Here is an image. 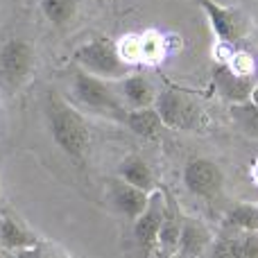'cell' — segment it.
<instances>
[{"mask_svg": "<svg viewBox=\"0 0 258 258\" xmlns=\"http://www.w3.org/2000/svg\"><path fill=\"white\" fill-rule=\"evenodd\" d=\"M45 118H48V129L57 147L73 161L82 163L91 147V132L82 113L59 95L50 93L48 104H45Z\"/></svg>", "mask_w": 258, "mask_h": 258, "instance_id": "1", "label": "cell"}, {"mask_svg": "<svg viewBox=\"0 0 258 258\" xmlns=\"http://www.w3.org/2000/svg\"><path fill=\"white\" fill-rule=\"evenodd\" d=\"M75 61L77 66L84 73L100 80H118L129 75V63L122 61L120 52H118V45L113 43L107 36H100V39H91L86 41L82 48H77L75 52Z\"/></svg>", "mask_w": 258, "mask_h": 258, "instance_id": "2", "label": "cell"}, {"mask_svg": "<svg viewBox=\"0 0 258 258\" xmlns=\"http://www.w3.org/2000/svg\"><path fill=\"white\" fill-rule=\"evenodd\" d=\"M73 95L91 111L100 113L104 118H111V120L125 122L127 107L122 104L118 91H113V86L107 80L93 77L84 71L75 73V77H73Z\"/></svg>", "mask_w": 258, "mask_h": 258, "instance_id": "3", "label": "cell"}, {"mask_svg": "<svg viewBox=\"0 0 258 258\" xmlns=\"http://www.w3.org/2000/svg\"><path fill=\"white\" fill-rule=\"evenodd\" d=\"M34 48L25 39H12L0 48V86L9 93L23 89L34 73Z\"/></svg>", "mask_w": 258, "mask_h": 258, "instance_id": "4", "label": "cell"}, {"mask_svg": "<svg viewBox=\"0 0 258 258\" xmlns=\"http://www.w3.org/2000/svg\"><path fill=\"white\" fill-rule=\"evenodd\" d=\"M152 107L156 109L163 127H170V129L188 132V129H197L202 120V111L197 107V102L190 95L181 93V91H172V89L161 91L154 98Z\"/></svg>", "mask_w": 258, "mask_h": 258, "instance_id": "5", "label": "cell"}, {"mask_svg": "<svg viewBox=\"0 0 258 258\" xmlns=\"http://www.w3.org/2000/svg\"><path fill=\"white\" fill-rule=\"evenodd\" d=\"M165 209V192L154 190L150 195L147 209L141 213V218L134 220L132 236H134V247H136L138 258H152L156 251V242H159V229H161V218H163Z\"/></svg>", "mask_w": 258, "mask_h": 258, "instance_id": "6", "label": "cell"}, {"mask_svg": "<svg viewBox=\"0 0 258 258\" xmlns=\"http://www.w3.org/2000/svg\"><path fill=\"white\" fill-rule=\"evenodd\" d=\"M200 5L206 12V16H209L215 36H218L222 43L236 45L238 41L247 34L249 21H247V16L242 12L231 9V7H222V5L213 3V0H200Z\"/></svg>", "mask_w": 258, "mask_h": 258, "instance_id": "7", "label": "cell"}, {"mask_svg": "<svg viewBox=\"0 0 258 258\" xmlns=\"http://www.w3.org/2000/svg\"><path fill=\"white\" fill-rule=\"evenodd\" d=\"M224 174L220 170V165L211 159H192L183 168V186L188 188V192H192L195 197H215L222 190Z\"/></svg>", "mask_w": 258, "mask_h": 258, "instance_id": "8", "label": "cell"}, {"mask_svg": "<svg viewBox=\"0 0 258 258\" xmlns=\"http://www.w3.org/2000/svg\"><path fill=\"white\" fill-rule=\"evenodd\" d=\"M213 82L218 93L222 95L224 100H229L231 104H240V102H249L251 91L256 86L254 77H245L233 73L227 63H218L213 68Z\"/></svg>", "mask_w": 258, "mask_h": 258, "instance_id": "9", "label": "cell"}, {"mask_svg": "<svg viewBox=\"0 0 258 258\" xmlns=\"http://www.w3.org/2000/svg\"><path fill=\"white\" fill-rule=\"evenodd\" d=\"M109 195H111V202L118 213L122 218H127L129 222H134L147 209V202H150L152 192H145L136 186H129L122 179H111L109 181Z\"/></svg>", "mask_w": 258, "mask_h": 258, "instance_id": "10", "label": "cell"}, {"mask_svg": "<svg viewBox=\"0 0 258 258\" xmlns=\"http://www.w3.org/2000/svg\"><path fill=\"white\" fill-rule=\"evenodd\" d=\"M211 245H213L211 229L197 218H183L177 254H181L186 258H200L211 249Z\"/></svg>", "mask_w": 258, "mask_h": 258, "instance_id": "11", "label": "cell"}, {"mask_svg": "<svg viewBox=\"0 0 258 258\" xmlns=\"http://www.w3.org/2000/svg\"><path fill=\"white\" fill-rule=\"evenodd\" d=\"M181 222L183 215L179 213V206L170 195H165V209L163 218H161V229H159V242H156V251L159 254H177L179 236H181Z\"/></svg>", "mask_w": 258, "mask_h": 258, "instance_id": "12", "label": "cell"}, {"mask_svg": "<svg viewBox=\"0 0 258 258\" xmlns=\"http://www.w3.org/2000/svg\"><path fill=\"white\" fill-rule=\"evenodd\" d=\"M118 95H120L122 104L127 107V111L152 107L154 98H156L150 82L143 75H132V73L120 80V84H118Z\"/></svg>", "mask_w": 258, "mask_h": 258, "instance_id": "13", "label": "cell"}, {"mask_svg": "<svg viewBox=\"0 0 258 258\" xmlns=\"http://www.w3.org/2000/svg\"><path fill=\"white\" fill-rule=\"evenodd\" d=\"M0 245L7 251H21L36 247V236L27 227H23L12 213L3 211L0 213Z\"/></svg>", "mask_w": 258, "mask_h": 258, "instance_id": "14", "label": "cell"}, {"mask_svg": "<svg viewBox=\"0 0 258 258\" xmlns=\"http://www.w3.org/2000/svg\"><path fill=\"white\" fill-rule=\"evenodd\" d=\"M118 179H122L129 186H136L145 192L156 190V177L152 172L150 163L143 156H136V154L120 161V165H118Z\"/></svg>", "mask_w": 258, "mask_h": 258, "instance_id": "15", "label": "cell"}, {"mask_svg": "<svg viewBox=\"0 0 258 258\" xmlns=\"http://www.w3.org/2000/svg\"><path fill=\"white\" fill-rule=\"evenodd\" d=\"M125 125L132 129L136 136L141 138H156L163 129L159 113L154 107H145V109H132L125 116Z\"/></svg>", "mask_w": 258, "mask_h": 258, "instance_id": "16", "label": "cell"}, {"mask_svg": "<svg viewBox=\"0 0 258 258\" xmlns=\"http://www.w3.org/2000/svg\"><path fill=\"white\" fill-rule=\"evenodd\" d=\"M224 224L236 231H258V204H236L224 218Z\"/></svg>", "mask_w": 258, "mask_h": 258, "instance_id": "17", "label": "cell"}, {"mask_svg": "<svg viewBox=\"0 0 258 258\" xmlns=\"http://www.w3.org/2000/svg\"><path fill=\"white\" fill-rule=\"evenodd\" d=\"M41 12L52 25L63 27L75 18L77 3L75 0H41Z\"/></svg>", "mask_w": 258, "mask_h": 258, "instance_id": "18", "label": "cell"}, {"mask_svg": "<svg viewBox=\"0 0 258 258\" xmlns=\"http://www.w3.org/2000/svg\"><path fill=\"white\" fill-rule=\"evenodd\" d=\"M229 113H231V120L236 122L240 132H245L251 138H258V107H254L251 102L231 104Z\"/></svg>", "mask_w": 258, "mask_h": 258, "instance_id": "19", "label": "cell"}, {"mask_svg": "<svg viewBox=\"0 0 258 258\" xmlns=\"http://www.w3.org/2000/svg\"><path fill=\"white\" fill-rule=\"evenodd\" d=\"M138 43H141V61L145 63H156L165 52V43L156 32H145L138 36Z\"/></svg>", "mask_w": 258, "mask_h": 258, "instance_id": "20", "label": "cell"}, {"mask_svg": "<svg viewBox=\"0 0 258 258\" xmlns=\"http://www.w3.org/2000/svg\"><path fill=\"white\" fill-rule=\"evenodd\" d=\"M211 258H245L240 238H220L211 245Z\"/></svg>", "mask_w": 258, "mask_h": 258, "instance_id": "21", "label": "cell"}, {"mask_svg": "<svg viewBox=\"0 0 258 258\" xmlns=\"http://www.w3.org/2000/svg\"><path fill=\"white\" fill-rule=\"evenodd\" d=\"M227 66L231 68L233 73H238V75H245V77H254V71H256L254 57H251V54H247V52H236L227 61Z\"/></svg>", "mask_w": 258, "mask_h": 258, "instance_id": "22", "label": "cell"}, {"mask_svg": "<svg viewBox=\"0 0 258 258\" xmlns=\"http://www.w3.org/2000/svg\"><path fill=\"white\" fill-rule=\"evenodd\" d=\"M245 258H258V231H249L240 238Z\"/></svg>", "mask_w": 258, "mask_h": 258, "instance_id": "23", "label": "cell"}, {"mask_svg": "<svg viewBox=\"0 0 258 258\" xmlns=\"http://www.w3.org/2000/svg\"><path fill=\"white\" fill-rule=\"evenodd\" d=\"M14 258H45V254L39 249V245L36 247H30V249H21L14 254Z\"/></svg>", "mask_w": 258, "mask_h": 258, "instance_id": "24", "label": "cell"}, {"mask_svg": "<svg viewBox=\"0 0 258 258\" xmlns=\"http://www.w3.org/2000/svg\"><path fill=\"white\" fill-rule=\"evenodd\" d=\"M249 102H251V104H254V107H258V82H256L254 91H251V98H249Z\"/></svg>", "mask_w": 258, "mask_h": 258, "instance_id": "25", "label": "cell"}, {"mask_svg": "<svg viewBox=\"0 0 258 258\" xmlns=\"http://www.w3.org/2000/svg\"><path fill=\"white\" fill-rule=\"evenodd\" d=\"M251 177H254V181L258 183V161L254 163V168H251Z\"/></svg>", "mask_w": 258, "mask_h": 258, "instance_id": "26", "label": "cell"}, {"mask_svg": "<svg viewBox=\"0 0 258 258\" xmlns=\"http://www.w3.org/2000/svg\"><path fill=\"white\" fill-rule=\"evenodd\" d=\"M159 258H186L181 254H159Z\"/></svg>", "mask_w": 258, "mask_h": 258, "instance_id": "27", "label": "cell"}]
</instances>
